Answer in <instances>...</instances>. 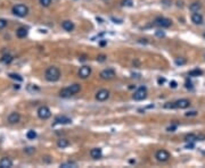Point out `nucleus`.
Wrapping results in <instances>:
<instances>
[{"instance_id":"f8f14e48","label":"nucleus","mask_w":205,"mask_h":168,"mask_svg":"<svg viewBox=\"0 0 205 168\" xmlns=\"http://www.w3.org/2000/svg\"><path fill=\"white\" fill-rule=\"evenodd\" d=\"M203 16L200 15V13L197 11V13H194L193 15H191V22L196 24V25H200V24H203Z\"/></svg>"},{"instance_id":"412c9836","label":"nucleus","mask_w":205,"mask_h":168,"mask_svg":"<svg viewBox=\"0 0 205 168\" xmlns=\"http://www.w3.org/2000/svg\"><path fill=\"white\" fill-rule=\"evenodd\" d=\"M77 163H73V161H66V163H61V167L62 168H74V167H77Z\"/></svg>"},{"instance_id":"cd10ccee","label":"nucleus","mask_w":205,"mask_h":168,"mask_svg":"<svg viewBox=\"0 0 205 168\" xmlns=\"http://www.w3.org/2000/svg\"><path fill=\"white\" fill-rule=\"evenodd\" d=\"M51 1L52 0H40V5L43 7H48V6H50Z\"/></svg>"},{"instance_id":"f257e3e1","label":"nucleus","mask_w":205,"mask_h":168,"mask_svg":"<svg viewBox=\"0 0 205 168\" xmlns=\"http://www.w3.org/2000/svg\"><path fill=\"white\" fill-rule=\"evenodd\" d=\"M45 77L48 82H57L61 78V71L58 67L51 66L47 68L46 73H45Z\"/></svg>"},{"instance_id":"9b49d317","label":"nucleus","mask_w":205,"mask_h":168,"mask_svg":"<svg viewBox=\"0 0 205 168\" xmlns=\"http://www.w3.org/2000/svg\"><path fill=\"white\" fill-rule=\"evenodd\" d=\"M20 121V115L18 112H11L9 116H8V123L9 124H17Z\"/></svg>"},{"instance_id":"dca6fc26","label":"nucleus","mask_w":205,"mask_h":168,"mask_svg":"<svg viewBox=\"0 0 205 168\" xmlns=\"http://www.w3.org/2000/svg\"><path fill=\"white\" fill-rule=\"evenodd\" d=\"M70 123H72V119L66 116H58L55 118V124H70Z\"/></svg>"},{"instance_id":"7c9ffc66","label":"nucleus","mask_w":205,"mask_h":168,"mask_svg":"<svg viewBox=\"0 0 205 168\" xmlns=\"http://www.w3.org/2000/svg\"><path fill=\"white\" fill-rule=\"evenodd\" d=\"M9 76L11 77V78H14V80H17V81H22L23 78L20 76V75H17V74H9Z\"/></svg>"},{"instance_id":"e433bc0d","label":"nucleus","mask_w":205,"mask_h":168,"mask_svg":"<svg viewBox=\"0 0 205 168\" xmlns=\"http://www.w3.org/2000/svg\"><path fill=\"white\" fill-rule=\"evenodd\" d=\"M175 128H177V126H170V127H168V131L169 132H173Z\"/></svg>"},{"instance_id":"72a5a7b5","label":"nucleus","mask_w":205,"mask_h":168,"mask_svg":"<svg viewBox=\"0 0 205 168\" xmlns=\"http://www.w3.org/2000/svg\"><path fill=\"white\" fill-rule=\"evenodd\" d=\"M105 59H106V56L105 55H100V56L97 57V60L100 61V63H102V61H105Z\"/></svg>"},{"instance_id":"f3484780","label":"nucleus","mask_w":205,"mask_h":168,"mask_svg":"<svg viewBox=\"0 0 205 168\" xmlns=\"http://www.w3.org/2000/svg\"><path fill=\"white\" fill-rule=\"evenodd\" d=\"M68 87L70 92L72 93V96H74V94H77V93H79V92L81 91V85L77 84V83L72 84V85H70V87Z\"/></svg>"},{"instance_id":"473e14b6","label":"nucleus","mask_w":205,"mask_h":168,"mask_svg":"<svg viewBox=\"0 0 205 168\" xmlns=\"http://www.w3.org/2000/svg\"><path fill=\"white\" fill-rule=\"evenodd\" d=\"M155 34H156V36H159V38H164V36H165V33L161 30L156 31V33H155Z\"/></svg>"},{"instance_id":"9d476101","label":"nucleus","mask_w":205,"mask_h":168,"mask_svg":"<svg viewBox=\"0 0 205 168\" xmlns=\"http://www.w3.org/2000/svg\"><path fill=\"white\" fill-rule=\"evenodd\" d=\"M175 103V108H180V109H186L190 106V101L188 99H180L174 102Z\"/></svg>"},{"instance_id":"ddd939ff","label":"nucleus","mask_w":205,"mask_h":168,"mask_svg":"<svg viewBox=\"0 0 205 168\" xmlns=\"http://www.w3.org/2000/svg\"><path fill=\"white\" fill-rule=\"evenodd\" d=\"M90 156H91V158L93 159H99L102 158V151L100 148H93L90 150Z\"/></svg>"},{"instance_id":"b1692460","label":"nucleus","mask_w":205,"mask_h":168,"mask_svg":"<svg viewBox=\"0 0 205 168\" xmlns=\"http://www.w3.org/2000/svg\"><path fill=\"white\" fill-rule=\"evenodd\" d=\"M174 63H175V65H178V66H182V65H184V64L187 63V60H186L184 58H182V57H179V58H175V59H174Z\"/></svg>"},{"instance_id":"aec40b11","label":"nucleus","mask_w":205,"mask_h":168,"mask_svg":"<svg viewBox=\"0 0 205 168\" xmlns=\"http://www.w3.org/2000/svg\"><path fill=\"white\" fill-rule=\"evenodd\" d=\"M68 141H67L66 139H61V140H58V142H57V145H58V148H66V147H68Z\"/></svg>"},{"instance_id":"ea45409f","label":"nucleus","mask_w":205,"mask_h":168,"mask_svg":"<svg viewBox=\"0 0 205 168\" xmlns=\"http://www.w3.org/2000/svg\"><path fill=\"white\" fill-rule=\"evenodd\" d=\"M204 38H205V33H204Z\"/></svg>"},{"instance_id":"c85d7f7f","label":"nucleus","mask_w":205,"mask_h":168,"mask_svg":"<svg viewBox=\"0 0 205 168\" xmlns=\"http://www.w3.org/2000/svg\"><path fill=\"white\" fill-rule=\"evenodd\" d=\"M24 152L27 153V154H31V153L36 152V148H32V147H29V148L24 149Z\"/></svg>"},{"instance_id":"393cba45","label":"nucleus","mask_w":205,"mask_h":168,"mask_svg":"<svg viewBox=\"0 0 205 168\" xmlns=\"http://www.w3.org/2000/svg\"><path fill=\"white\" fill-rule=\"evenodd\" d=\"M203 74V72L200 69H193L189 72V76H200Z\"/></svg>"},{"instance_id":"c756f323","label":"nucleus","mask_w":205,"mask_h":168,"mask_svg":"<svg viewBox=\"0 0 205 168\" xmlns=\"http://www.w3.org/2000/svg\"><path fill=\"white\" fill-rule=\"evenodd\" d=\"M6 26H7V20L4 18H0V30H4Z\"/></svg>"},{"instance_id":"6e6552de","label":"nucleus","mask_w":205,"mask_h":168,"mask_svg":"<svg viewBox=\"0 0 205 168\" xmlns=\"http://www.w3.org/2000/svg\"><path fill=\"white\" fill-rule=\"evenodd\" d=\"M115 76V71L112 68H107V69H104L100 72V77L102 80H112Z\"/></svg>"},{"instance_id":"1a4fd4ad","label":"nucleus","mask_w":205,"mask_h":168,"mask_svg":"<svg viewBox=\"0 0 205 168\" xmlns=\"http://www.w3.org/2000/svg\"><path fill=\"white\" fill-rule=\"evenodd\" d=\"M91 74V67L90 66H82L79 71V76L81 78H87Z\"/></svg>"},{"instance_id":"f704fd0d","label":"nucleus","mask_w":205,"mask_h":168,"mask_svg":"<svg viewBox=\"0 0 205 168\" xmlns=\"http://www.w3.org/2000/svg\"><path fill=\"white\" fill-rule=\"evenodd\" d=\"M196 115H197V111H190L186 114V116H196Z\"/></svg>"},{"instance_id":"4be33fe9","label":"nucleus","mask_w":205,"mask_h":168,"mask_svg":"<svg viewBox=\"0 0 205 168\" xmlns=\"http://www.w3.org/2000/svg\"><path fill=\"white\" fill-rule=\"evenodd\" d=\"M1 61H2L4 64H10V63L13 61V56L5 55V56H2V58H1Z\"/></svg>"},{"instance_id":"4c0bfd02","label":"nucleus","mask_w":205,"mask_h":168,"mask_svg":"<svg viewBox=\"0 0 205 168\" xmlns=\"http://www.w3.org/2000/svg\"><path fill=\"white\" fill-rule=\"evenodd\" d=\"M164 82H165V80H164V78H159V84H163Z\"/></svg>"},{"instance_id":"4468645a","label":"nucleus","mask_w":205,"mask_h":168,"mask_svg":"<svg viewBox=\"0 0 205 168\" xmlns=\"http://www.w3.org/2000/svg\"><path fill=\"white\" fill-rule=\"evenodd\" d=\"M62 27L65 31H67V32H72V31L74 30V23L71 22V20H64L62 23Z\"/></svg>"},{"instance_id":"0eeeda50","label":"nucleus","mask_w":205,"mask_h":168,"mask_svg":"<svg viewBox=\"0 0 205 168\" xmlns=\"http://www.w3.org/2000/svg\"><path fill=\"white\" fill-rule=\"evenodd\" d=\"M109 98V91L106 89H102L96 93V100L98 101H105Z\"/></svg>"},{"instance_id":"7ed1b4c3","label":"nucleus","mask_w":205,"mask_h":168,"mask_svg":"<svg viewBox=\"0 0 205 168\" xmlns=\"http://www.w3.org/2000/svg\"><path fill=\"white\" fill-rule=\"evenodd\" d=\"M132 98H133V100H136V101L145 100V99L147 98V89L145 87H140L137 91L133 93Z\"/></svg>"},{"instance_id":"58836bf2","label":"nucleus","mask_w":205,"mask_h":168,"mask_svg":"<svg viewBox=\"0 0 205 168\" xmlns=\"http://www.w3.org/2000/svg\"><path fill=\"white\" fill-rule=\"evenodd\" d=\"M178 6H179V7H182V1H178Z\"/></svg>"},{"instance_id":"a211bd4d","label":"nucleus","mask_w":205,"mask_h":168,"mask_svg":"<svg viewBox=\"0 0 205 168\" xmlns=\"http://www.w3.org/2000/svg\"><path fill=\"white\" fill-rule=\"evenodd\" d=\"M26 35H27V29H25V27H18V29L16 30V36H17V38L23 39V38H25Z\"/></svg>"},{"instance_id":"6ab92c4d","label":"nucleus","mask_w":205,"mask_h":168,"mask_svg":"<svg viewBox=\"0 0 205 168\" xmlns=\"http://www.w3.org/2000/svg\"><path fill=\"white\" fill-rule=\"evenodd\" d=\"M200 8H202V4H200V2H193L189 7V9L191 10L193 13H197Z\"/></svg>"},{"instance_id":"39448f33","label":"nucleus","mask_w":205,"mask_h":168,"mask_svg":"<svg viewBox=\"0 0 205 168\" xmlns=\"http://www.w3.org/2000/svg\"><path fill=\"white\" fill-rule=\"evenodd\" d=\"M171 24H172L171 20L166 18V17H159V18H156V20H155V25L159 26V27H162V29L170 27Z\"/></svg>"},{"instance_id":"f03ea898","label":"nucleus","mask_w":205,"mask_h":168,"mask_svg":"<svg viewBox=\"0 0 205 168\" xmlns=\"http://www.w3.org/2000/svg\"><path fill=\"white\" fill-rule=\"evenodd\" d=\"M13 14L18 17H25L27 14H29V7L25 5H22V4H18V5H15L13 7Z\"/></svg>"},{"instance_id":"2eb2a0df","label":"nucleus","mask_w":205,"mask_h":168,"mask_svg":"<svg viewBox=\"0 0 205 168\" xmlns=\"http://www.w3.org/2000/svg\"><path fill=\"white\" fill-rule=\"evenodd\" d=\"M13 166V161L7 157H4L0 160V168H10Z\"/></svg>"},{"instance_id":"2f4dec72","label":"nucleus","mask_w":205,"mask_h":168,"mask_svg":"<svg viewBox=\"0 0 205 168\" xmlns=\"http://www.w3.org/2000/svg\"><path fill=\"white\" fill-rule=\"evenodd\" d=\"M122 5L123 6H129V7H131V6H132V0H123V1H122Z\"/></svg>"},{"instance_id":"bb28decb","label":"nucleus","mask_w":205,"mask_h":168,"mask_svg":"<svg viewBox=\"0 0 205 168\" xmlns=\"http://www.w3.org/2000/svg\"><path fill=\"white\" fill-rule=\"evenodd\" d=\"M164 108H165V109H174V108H175V103H174V102H166V103L164 105Z\"/></svg>"},{"instance_id":"a878e982","label":"nucleus","mask_w":205,"mask_h":168,"mask_svg":"<svg viewBox=\"0 0 205 168\" xmlns=\"http://www.w3.org/2000/svg\"><path fill=\"white\" fill-rule=\"evenodd\" d=\"M26 138L29 139V140H34V139L36 138V133L31 130V131H29V132L26 133Z\"/></svg>"},{"instance_id":"423d86ee","label":"nucleus","mask_w":205,"mask_h":168,"mask_svg":"<svg viewBox=\"0 0 205 168\" xmlns=\"http://www.w3.org/2000/svg\"><path fill=\"white\" fill-rule=\"evenodd\" d=\"M155 157H156V159L159 160V161H162V163H164V161H168L170 158V153L166 151V150H159L157 152H156V154H155Z\"/></svg>"},{"instance_id":"5701e85b","label":"nucleus","mask_w":205,"mask_h":168,"mask_svg":"<svg viewBox=\"0 0 205 168\" xmlns=\"http://www.w3.org/2000/svg\"><path fill=\"white\" fill-rule=\"evenodd\" d=\"M195 140H197V136H196L195 134H187V135L184 136V141H186V142H193Z\"/></svg>"},{"instance_id":"c9c22d12","label":"nucleus","mask_w":205,"mask_h":168,"mask_svg":"<svg viewBox=\"0 0 205 168\" xmlns=\"http://www.w3.org/2000/svg\"><path fill=\"white\" fill-rule=\"evenodd\" d=\"M170 87H173V89H175V87H177V82H175V81H172L171 83H170Z\"/></svg>"},{"instance_id":"20e7f679","label":"nucleus","mask_w":205,"mask_h":168,"mask_svg":"<svg viewBox=\"0 0 205 168\" xmlns=\"http://www.w3.org/2000/svg\"><path fill=\"white\" fill-rule=\"evenodd\" d=\"M38 116L41 119H48V118L51 116V111L50 109L47 107V106H41L39 109H38Z\"/></svg>"}]
</instances>
